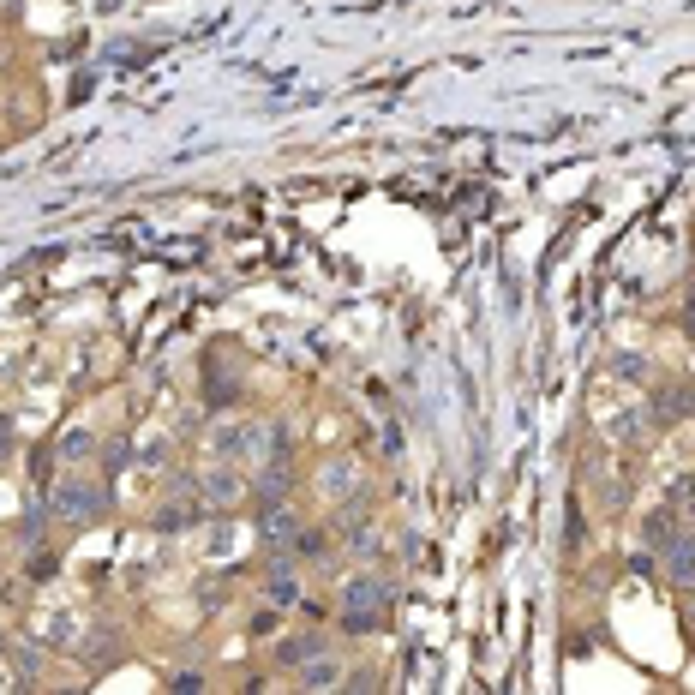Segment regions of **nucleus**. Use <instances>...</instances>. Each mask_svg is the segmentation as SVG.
Wrapping results in <instances>:
<instances>
[{
  "label": "nucleus",
  "mask_w": 695,
  "mask_h": 695,
  "mask_svg": "<svg viewBox=\"0 0 695 695\" xmlns=\"http://www.w3.org/2000/svg\"><path fill=\"white\" fill-rule=\"evenodd\" d=\"M666 570H672L678 582H695V534H678V540H666Z\"/></svg>",
  "instance_id": "1"
},
{
  "label": "nucleus",
  "mask_w": 695,
  "mask_h": 695,
  "mask_svg": "<svg viewBox=\"0 0 695 695\" xmlns=\"http://www.w3.org/2000/svg\"><path fill=\"white\" fill-rule=\"evenodd\" d=\"M690 612H695V600H690Z\"/></svg>",
  "instance_id": "2"
}]
</instances>
